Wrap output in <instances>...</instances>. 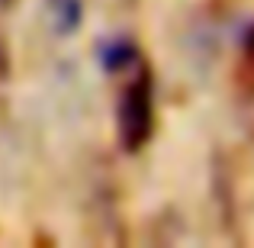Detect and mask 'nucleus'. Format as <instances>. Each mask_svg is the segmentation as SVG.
Here are the masks:
<instances>
[{
	"label": "nucleus",
	"mask_w": 254,
	"mask_h": 248,
	"mask_svg": "<svg viewBox=\"0 0 254 248\" xmlns=\"http://www.w3.org/2000/svg\"><path fill=\"white\" fill-rule=\"evenodd\" d=\"M155 126V106H151V75L142 65V58L132 62L129 81L119 93V142L123 149L138 152L151 139Z\"/></svg>",
	"instance_id": "nucleus-1"
},
{
	"label": "nucleus",
	"mask_w": 254,
	"mask_h": 248,
	"mask_svg": "<svg viewBox=\"0 0 254 248\" xmlns=\"http://www.w3.org/2000/svg\"><path fill=\"white\" fill-rule=\"evenodd\" d=\"M55 16L62 29H74L77 26V3L74 0H55Z\"/></svg>",
	"instance_id": "nucleus-2"
},
{
	"label": "nucleus",
	"mask_w": 254,
	"mask_h": 248,
	"mask_svg": "<svg viewBox=\"0 0 254 248\" xmlns=\"http://www.w3.org/2000/svg\"><path fill=\"white\" fill-rule=\"evenodd\" d=\"M245 58H248V65L254 68V26L248 29V36H245Z\"/></svg>",
	"instance_id": "nucleus-3"
}]
</instances>
